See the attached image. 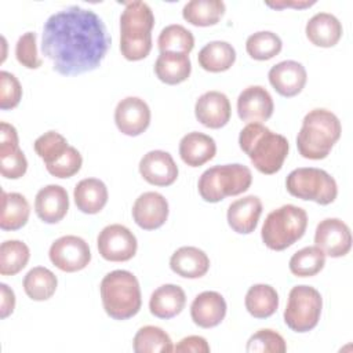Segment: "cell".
Returning a JSON list of instances; mask_svg holds the SVG:
<instances>
[{
  "label": "cell",
  "mask_w": 353,
  "mask_h": 353,
  "mask_svg": "<svg viewBox=\"0 0 353 353\" xmlns=\"http://www.w3.org/2000/svg\"><path fill=\"white\" fill-rule=\"evenodd\" d=\"M110 41L103 21L94 11L70 6L46 21L41 52L57 73L76 76L97 69Z\"/></svg>",
  "instance_id": "obj_1"
},
{
  "label": "cell",
  "mask_w": 353,
  "mask_h": 353,
  "mask_svg": "<svg viewBox=\"0 0 353 353\" xmlns=\"http://www.w3.org/2000/svg\"><path fill=\"white\" fill-rule=\"evenodd\" d=\"M239 145L250 157L252 165L265 175L281 170L290 149L284 135L270 131L261 123H248L240 131Z\"/></svg>",
  "instance_id": "obj_2"
},
{
  "label": "cell",
  "mask_w": 353,
  "mask_h": 353,
  "mask_svg": "<svg viewBox=\"0 0 353 353\" xmlns=\"http://www.w3.org/2000/svg\"><path fill=\"white\" fill-rule=\"evenodd\" d=\"M342 134L339 119L327 109H313L305 114L296 137V148L309 160L325 159Z\"/></svg>",
  "instance_id": "obj_3"
},
{
  "label": "cell",
  "mask_w": 353,
  "mask_h": 353,
  "mask_svg": "<svg viewBox=\"0 0 353 353\" xmlns=\"http://www.w3.org/2000/svg\"><path fill=\"white\" fill-rule=\"evenodd\" d=\"M154 15L141 0L125 3L120 15V51L127 61H141L152 50Z\"/></svg>",
  "instance_id": "obj_4"
},
{
  "label": "cell",
  "mask_w": 353,
  "mask_h": 353,
  "mask_svg": "<svg viewBox=\"0 0 353 353\" xmlns=\"http://www.w3.org/2000/svg\"><path fill=\"white\" fill-rule=\"evenodd\" d=\"M102 305L106 314L114 320L134 317L142 305L138 279L128 270L108 273L99 285Z\"/></svg>",
  "instance_id": "obj_5"
},
{
  "label": "cell",
  "mask_w": 353,
  "mask_h": 353,
  "mask_svg": "<svg viewBox=\"0 0 353 353\" xmlns=\"http://www.w3.org/2000/svg\"><path fill=\"white\" fill-rule=\"evenodd\" d=\"M306 226V211L298 205L285 204L268 214L261 230V237L268 248L283 251L305 234Z\"/></svg>",
  "instance_id": "obj_6"
},
{
  "label": "cell",
  "mask_w": 353,
  "mask_h": 353,
  "mask_svg": "<svg viewBox=\"0 0 353 353\" xmlns=\"http://www.w3.org/2000/svg\"><path fill=\"white\" fill-rule=\"evenodd\" d=\"M251 182L252 174L247 165L223 164L205 170L199 178L197 189L204 201L218 203L225 197L247 192Z\"/></svg>",
  "instance_id": "obj_7"
},
{
  "label": "cell",
  "mask_w": 353,
  "mask_h": 353,
  "mask_svg": "<svg viewBox=\"0 0 353 353\" xmlns=\"http://www.w3.org/2000/svg\"><path fill=\"white\" fill-rule=\"evenodd\" d=\"M285 188L291 196L320 205L331 204L338 196L335 179L327 171L314 167L292 170L285 179Z\"/></svg>",
  "instance_id": "obj_8"
},
{
  "label": "cell",
  "mask_w": 353,
  "mask_h": 353,
  "mask_svg": "<svg viewBox=\"0 0 353 353\" xmlns=\"http://www.w3.org/2000/svg\"><path fill=\"white\" fill-rule=\"evenodd\" d=\"M321 309L323 298L314 287L295 285L288 294L284 323L295 332H307L319 324Z\"/></svg>",
  "instance_id": "obj_9"
},
{
  "label": "cell",
  "mask_w": 353,
  "mask_h": 353,
  "mask_svg": "<svg viewBox=\"0 0 353 353\" xmlns=\"http://www.w3.org/2000/svg\"><path fill=\"white\" fill-rule=\"evenodd\" d=\"M97 245L101 256L110 262L130 261L138 248L135 234L120 223L105 226L97 237Z\"/></svg>",
  "instance_id": "obj_10"
},
{
  "label": "cell",
  "mask_w": 353,
  "mask_h": 353,
  "mask_svg": "<svg viewBox=\"0 0 353 353\" xmlns=\"http://www.w3.org/2000/svg\"><path fill=\"white\" fill-rule=\"evenodd\" d=\"M50 261L59 270L73 273L84 269L91 261V251L84 239L73 234L57 239L48 251Z\"/></svg>",
  "instance_id": "obj_11"
},
{
  "label": "cell",
  "mask_w": 353,
  "mask_h": 353,
  "mask_svg": "<svg viewBox=\"0 0 353 353\" xmlns=\"http://www.w3.org/2000/svg\"><path fill=\"white\" fill-rule=\"evenodd\" d=\"M314 243L331 258L345 256L352 248V233L343 221L325 218L316 228Z\"/></svg>",
  "instance_id": "obj_12"
},
{
  "label": "cell",
  "mask_w": 353,
  "mask_h": 353,
  "mask_svg": "<svg viewBox=\"0 0 353 353\" xmlns=\"http://www.w3.org/2000/svg\"><path fill=\"white\" fill-rule=\"evenodd\" d=\"M28 160L18 145V132L14 125L0 123V171L4 178L18 179L25 175Z\"/></svg>",
  "instance_id": "obj_13"
},
{
  "label": "cell",
  "mask_w": 353,
  "mask_h": 353,
  "mask_svg": "<svg viewBox=\"0 0 353 353\" xmlns=\"http://www.w3.org/2000/svg\"><path fill=\"white\" fill-rule=\"evenodd\" d=\"M114 123L124 135H141L150 124V109L143 99L127 97L121 99L114 109Z\"/></svg>",
  "instance_id": "obj_14"
},
{
  "label": "cell",
  "mask_w": 353,
  "mask_h": 353,
  "mask_svg": "<svg viewBox=\"0 0 353 353\" xmlns=\"http://www.w3.org/2000/svg\"><path fill=\"white\" fill-rule=\"evenodd\" d=\"M274 103L269 91L262 85L244 88L237 98V113L243 121L262 123L272 117Z\"/></svg>",
  "instance_id": "obj_15"
},
{
  "label": "cell",
  "mask_w": 353,
  "mask_h": 353,
  "mask_svg": "<svg viewBox=\"0 0 353 353\" xmlns=\"http://www.w3.org/2000/svg\"><path fill=\"white\" fill-rule=\"evenodd\" d=\"M132 218L143 230L159 229L168 218V201L157 192H145L132 205Z\"/></svg>",
  "instance_id": "obj_16"
},
{
  "label": "cell",
  "mask_w": 353,
  "mask_h": 353,
  "mask_svg": "<svg viewBox=\"0 0 353 353\" xmlns=\"http://www.w3.org/2000/svg\"><path fill=\"white\" fill-rule=\"evenodd\" d=\"M139 174L154 186H170L178 178V167L168 152L150 150L139 161Z\"/></svg>",
  "instance_id": "obj_17"
},
{
  "label": "cell",
  "mask_w": 353,
  "mask_h": 353,
  "mask_svg": "<svg viewBox=\"0 0 353 353\" xmlns=\"http://www.w3.org/2000/svg\"><path fill=\"white\" fill-rule=\"evenodd\" d=\"M268 77L272 87L285 98L298 95L303 90L307 80L305 66L292 59L281 61L272 66Z\"/></svg>",
  "instance_id": "obj_18"
},
{
  "label": "cell",
  "mask_w": 353,
  "mask_h": 353,
  "mask_svg": "<svg viewBox=\"0 0 353 353\" xmlns=\"http://www.w3.org/2000/svg\"><path fill=\"white\" fill-rule=\"evenodd\" d=\"M194 114L204 127L221 128L230 120V102L223 92L207 91L196 101Z\"/></svg>",
  "instance_id": "obj_19"
},
{
  "label": "cell",
  "mask_w": 353,
  "mask_h": 353,
  "mask_svg": "<svg viewBox=\"0 0 353 353\" xmlns=\"http://www.w3.org/2000/svg\"><path fill=\"white\" fill-rule=\"evenodd\" d=\"M226 309V301L219 292L204 291L193 299L190 305V316L196 325L201 328H214L225 319Z\"/></svg>",
  "instance_id": "obj_20"
},
{
  "label": "cell",
  "mask_w": 353,
  "mask_h": 353,
  "mask_svg": "<svg viewBox=\"0 0 353 353\" xmlns=\"http://www.w3.org/2000/svg\"><path fill=\"white\" fill-rule=\"evenodd\" d=\"M69 210V197L65 188L47 185L41 188L34 199L36 215L46 223H58Z\"/></svg>",
  "instance_id": "obj_21"
},
{
  "label": "cell",
  "mask_w": 353,
  "mask_h": 353,
  "mask_svg": "<svg viewBox=\"0 0 353 353\" xmlns=\"http://www.w3.org/2000/svg\"><path fill=\"white\" fill-rule=\"evenodd\" d=\"M262 214V201L258 196H245L234 200L228 208V223L236 233L250 234L255 230Z\"/></svg>",
  "instance_id": "obj_22"
},
{
  "label": "cell",
  "mask_w": 353,
  "mask_h": 353,
  "mask_svg": "<svg viewBox=\"0 0 353 353\" xmlns=\"http://www.w3.org/2000/svg\"><path fill=\"white\" fill-rule=\"evenodd\" d=\"M170 268L181 277L199 279L208 272L210 258L203 250L192 245H185L178 248L171 255Z\"/></svg>",
  "instance_id": "obj_23"
},
{
  "label": "cell",
  "mask_w": 353,
  "mask_h": 353,
  "mask_svg": "<svg viewBox=\"0 0 353 353\" xmlns=\"http://www.w3.org/2000/svg\"><path fill=\"white\" fill-rule=\"evenodd\" d=\"M216 153L215 141L203 132H188L179 142V156L189 167H200Z\"/></svg>",
  "instance_id": "obj_24"
},
{
  "label": "cell",
  "mask_w": 353,
  "mask_h": 353,
  "mask_svg": "<svg viewBox=\"0 0 353 353\" xmlns=\"http://www.w3.org/2000/svg\"><path fill=\"white\" fill-rule=\"evenodd\" d=\"M306 37L317 47H334L342 37V23L328 12L314 14L306 23Z\"/></svg>",
  "instance_id": "obj_25"
},
{
  "label": "cell",
  "mask_w": 353,
  "mask_h": 353,
  "mask_svg": "<svg viewBox=\"0 0 353 353\" xmlns=\"http://www.w3.org/2000/svg\"><path fill=\"white\" fill-rule=\"evenodd\" d=\"M186 303L185 291L175 284H164L156 288L149 299L150 313L159 319H172L179 314Z\"/></svg>",
  "instance_id": "obj_26"
},
{
  "label": "cell",
  "mask_w": 353,
  "mask_h": 353,
  "mask_svg": "<svg viewBox=\"0 0 353 353\" xmlns=\"http://www.w3.org/2000/svg\"><path fill=\"white\" fill-rule=\"evenodd\" d=\"M108 188L98 178L81 179L73 190L76 207L84 214H98L108 203Z\"/></svg>",
  "instance_id": "obj_27"
},
{
  "label": "cell",
  "mask_w": 353,
  "mask_h": 353,
  "mask_svg": "<svg viewBox=\"0 0 353 353\" xmlns=\"http://www.w3.org/2000/svg\"><path fill=\"white\" fill-rule=\"evenodd\" d=\"M192 62L188 54L160 52L154 62V73L157 79L165 84H179L190 76Z\"/></svg>",
  "instance_id": "obj_28"
},
{
  "label": "cell",
  "mask_w": 353,
  "mask_h": 353,
  "mask_svg": "<svg viewBox=\"0 0 353 353\" xmlns=\"http://www.w3.org/2000/svg\"><path fill=\"white\" fill-rule=\"evenodd\" d=\"M199 65L211 73L225 72L232 68L236 61V50L228 41L215 40L207 43L197 55Z\"/></svg>",
  "instance_id": "obj_29"
},
{
  "label": "cell",
  "mask_w": 353,
  "mask_h": 353,
  "mask_svg": "<svg viewBox=\"0 0 353 353\" xmlns=\"http://www.w3.org/2000/svg\"><path fill=\"white\" fill-rule=\"evenodd\" d=\"M30 207L26 197L15 192H1L0 228L3 230H18L29 219Z\"/></svg>",
  "instance_id": "obj_30"
},
{
  "label": "cell",
  "mask_w": 353,
  "mask_h": 353,
  "mask_svg": "<svg viewBox=\"0 0 353 353\" xmlns=\"http://www.w3.org/2000/svg\"><path fill=\"white\" fill-rule=\"evenodd\" d=\"M245 309L255 319H268L279 307V294L269 284H254L245 294Z\"/></svg>",
  "instance_id": "obj_31"
},
{
  "label": "cell",
  "mask_w": 353,
  "mask_h": 353,
  "mask_svg": "<svg viewBox=\"0 0 353 353\" xmlns=\"http://www.w3.org/2000/svg\"><path fill=\"white\" fill-rule=\"evenodd\" d=\"M225 3L221 0H192L185 4L182 17L194 26H212L225 14Z\"/></svg>",
  "instance_id": "obj_32"
},
{
  "label": "cell",
  "mask_w": 353,
  "mask_h": 353,
  "mask_svg": "<svg viewBox=\"0 0 353 353\" xmlns=\"http://www.w3.org/2000/svg\"><path fill=\"white\" fill-rule=\"evenodd\" d=\"M57 276L44 266H36L30 269L23 279L25 294L33 301H47L57 290Z\"/></svg>",
  "instance_id": "obj_33"
},
{
  "label": "cell",
  "mask_w": 353,
  "mask_h": 353,
  "mask_svg": "<svg viewBox=\"0 0 353 353\" xmlns=\"http://www.w3.org/2000/svg\"><path fill=\"white\" fill-rule=\"evenodd\" d=\"M132 347L135 353H170L174 350L170 335L156 325L139 328L132 339Z\"/></svg>",
  "instance_id": "obj_34"
},
{
  "label": "cell",
  "mask_w": 353,
  "mask_h": 353,
  "mask_svg": "<svg viewBox=\"0 0 353 353\" xmlns=\"http://www.w3.org/2000/svg\"><path fill=\"white\" fill-rule=\"evenodd\" d=\"M30 258L29 247L19 240H6L0 245V274L14 276L19 273Z\"/></svg>",
  "instance_id": "obj_35"
},
{
  "label": "cell",
  "mask_w": 353,
  "mask_h": 353,
  "mask_svg": "<svg viewBox=\"0 0 353 353\" xmlns=\"http://www.w3.org/2000/svg\"><path fill=\"white\" fill-rule=\"evenodd\" d=\"M325 254L317 245H309L296 251L290 259V272L296 277H312L323 270Z\"/></svg>",
  "instance_id": "obj_36"
},
{
  "label": "cell",
  "mask_w": 353,
  "mask_h": 353,
  "mask_svg": "<svg viewBox=\"0 0 353 353\" xmlns=\"http://www.w3.org/2000/svg\"><path fill=\"white\" fill-rule=\"evenodd\" d=\"M157 47L160 52H181L189 55L194 47V37L193 33L182 25H168L160 32Z\"/></svg>",
  "instance_id": "obj_37"
},
{
  "label": "cell",
  "mask_w": 353,
  "mask_h": 353,
  "mask_svg": "<svg viewBox=\"0 0 353 353\" xmlns=\"http://www.w3.org/2000/svg\"><path fill=\"white\" fill-rule=\"evenodd\" d=\"M283 48L281 39L269 30H261L248 36L245 41L247 54L256 61H266L276 57Z\"/></svg>",
  "instance_id": "obj_38"
},
{
  "label": "cell",
  "mask_w": 353,
  "mask_h": 353,
  "mask_svg": "<svg viewBox=\"0 0 353 353\" xmlns=\"http://www.w3.org/2000/svg\"><path fill=\"white\" fill-rule=\"evenodd\" d=\"M34 152L44 161V165L54 163L69 148L68 141L57 131H47L40 135L33 143Z\"/></svg>",
  "instance_id": "obj_39"
},
{
  "label": "cell",
  "mask_w": 353,
  "mask_h": 353,
  "mask_svg": "<svg viewBox=\"0 0 353 353\" xmlns=\"http://www.w3.org/2000/svg\"><path fill=\"white\" fill-rule=\"evenodd\" d=\"M245 349L247 352L256 353H284L287 345L279 332L270 328H263L250 336Z\"/></svg>",
  "instance_id": "obj_40"
},
{
  "label": "cell",
  "mask_w": 353,
  "mask_h": 353,
  "mask_svg": "<svg viewBox=\"0 0 353 353\" xmlns=\"http://www.w3.org/2000/svg\"><path fill=\"white\" fill-rule=\"evenodd\" d=\"M81 164H83V157H81L80 152L76 148L69 145L68 150L59 159H57L54 163L47 164L46 168L52 176L70 178L80 171Z\"/></svg>",
  "instance_id": "obj_41"
},
{
  "label": "cell",
  "mask_w": 353,
  "mask_h": 353,
  "mask_svg": "<svg viewBox=\"0 0 353 353\" xmlns=\"http://www.w3.org/2000/svg\"><path fill=\"white\" fill-rule=\"evenodd\" d=\"M36 39L37 36L34 32H26L15 44L17 61L28 69H37L41 66V59L37 55Z\"/></svg>",
  "instance_id": "obj_42"
},
{
  "label": "cell",
  "mask_w": 353,
  "mask_h": 353,
  "mask_svg": "<svg viewBox=\"0 0 353 353\" xmlns=\"http://www.w3.org/2000/svg\"><path fill=\"white\" fill-rule=\"evenodd\" d=\"M22 98V87L18 79L6 70L0 72V109L8 110L18 106Z\"/></svg>",
  "instance_id": "obj_43"
},
{
  "label": "cell",
  "mask_w": 353,
  "mask_h": 353,
  "mask_svg": "<svg viewBox=\"0 0 353 353\" xmlns=\"http://www.w3.org/2000/svg\"><path fill=\"white\" fill-rule=\"evenodd\" d=\"M175 352H188V353H208L210 345L207 343L205 338L199 335H190L181 339L175 346Z\"/></svg>",
  "instance_id": "obj_44"
},
{
  "label": "cell",
  "mask_w": 353,
  "mask_h": 353,
  "mask_svg": "<svg viewBox=\"0 0 353 353\" xmlns=\"http://www.w3.org/2000/svg\"><path fill=\"white\" fill-rule=\"evenodd\" d=\"M0 317H8L15 307V294L14 291L4 283L0 284Z\"/></svg>",
  "instance_id": "obj_45"
},
{
  "label": "cell",
  "mask_w": 353,
  "mask_h": 353,
  "mask_svg": "<svg viewBox=\"0 0 353 353\" xmlns=\"http://www.w3.org/2000/svg\"><path fill=\"white\" fill-rule=\"evenodd\" d=\"M316 1H276V3H266V6L272 8H284V7H295V8H306L313 6Z\"/></svg>",
  "instance_id": "obj_46"
}]
</instances>
